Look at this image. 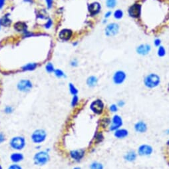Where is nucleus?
I'll return each mask as SVG.
<instances>
[{
  "instance_id": "1",
  "label": "nucleus",
  "mask_w": 169,
  "mask_h": 169,
  "mask_svg": "<svg viewBox=\"0 0 169 169\" xmlns=\"http://www.w3.org/2000/svg\"><path fill=\"white\" fill-rule=\"evenodd\" d=\"M161 83V78L157 74L151 73L145 77L144 79V84L147 88L153 89L159 85Z\"/></svg>"
},
{
  "instance_id": "2",
  "label": "nucleus",
  "mask_w": 169,
  "mask_h": 169,
  "mask_svg": "<svg viewBox=\"0 0 169 169\" xmlns=\"http://www.w3.org/2000/svg\"><path fill=\"white\" fill-rule=\"evenodd\" d=\"M50 159L49 154L47 151H39L33 157V161L36 165L43 166L48 163Z\"/></svg>"
},
{
  "instance_id": "3",
  "label": "nucleus",
  "mask_w": 169,
  "mask_h": 169,
  "mask_svg": "<svg viewBox=\"0 0 169 169\" xmlns=\"http://www.w3.org/2000/svg\"><path fill=\"white\" fill-rule=\"evenodd\" d=\"M9 145L13 149L16 151H21L25 148L26 141L25 138L21 136L13 137L9 141Z\"/></svg>"
},
{
  "instance_id": "4",
  "label": "nucleus",
  "mask_w": 169,
  "mask_h": 169,
  "mask_svg": "<svg viewBox=\"0 0 169 169\" xmlns=\"http://www.w3.org/2000/svg\"><path fill=\"white\" fill-rule=\"evenodd\" d=\"M46 138V131L44 129H42V128H39V129L35 130L31 136V139L33 141V143H34L35 144L42 143L43 142L45 141Z\"/></svg>"
},
{
  "instance_id": "5",
  "label": "nucleus",
  "mask_w": 169,
  "mask_h": 169,
  "mask_svg": "<svg viewBox=\"0 0 169 169\" xmlns=\"http://www.w3.org/2000/svg\"><path fill=\"white\" fill-rule=\"evenodd\" d=\"M104 103L101 99L94 100L91 103L90 105V109L93 111V113L96 114H101L104 111Z\"/></svg>"
},
{
  "instance_id": "6",
  "label": "nucleus",
  "mask_w": 169,
  "mask_h": 169,
  "mask_svg": "<svg viewBox=\"0 0 169 169\" xmlns=\"http://www.w3.org/2000/svg\"><path fill=\"white\" fill-rule=\"evenodd\" d=\"M153 148L147 144H143L138 148L137 154L141 157H148L153 153Z\"/></svg>"
},
{
  "instance_id": "7",
  "label": "nucleus",
  "mask_w": 169,
  "mask_h": 169,
  "mask_svg": "<svg viewBox=\"0 0 169 169\" xmlns=\"http://www.w3.org/2000/svg\"><path fill=\"white\" fill-rule=\"evenodd\" d=\"M123 124V121L122 117L119 114H114L111 119V123L109 126V130L111 131H114L119 129Z\"/></svg>"
},
{
  "instance_id": "8",
  "label": "nucleus",
  "mask_w": 169,
  "mask_h": 169,
  "mask_svg": "<svg viewBox=\"0 0 169 169\" xmlns=\"http://www.w3.org/2000/svg\"><path fill=\"white\" fill-rule=\"evenodd\" d=\"M85 154V151L84 149H75L70 151L69 156L73 161L79 162L81 161Z\"/></svg>"
},
{
  "instance_id": "9",
  "label": "nucleus",
  "mask_w": 169,
  "mask_h": 169,
  "mask_svg": "<svg viewBox=\"0 0 169 169\" xmlns=\"http://www.w3.org/2000/svg\"><path fill=\"white\" fill-rule=\"evenodd\" d=\"M127 75L123 71H117L113 75V81L114 84L121 85L126 79Z\"/></svg>"
},
{
  "instance_id": "10",
  "label": "nucleus",
  "mask_w": 169,
  "mask_h": 169,
  "mask_svg": "<svg viewBox=\"0 0 169 169\" xmlns=\"http://www.w3.org/2000/svg\"><path fill=\"white\" fill-rule=\"evenodd\" d=\"M32 83L29 80H22L18 84V89L22 92H28L32 88Z\"/></svg>"
},
{
  "instance_id": "11",
  "label": "nucleus",
  "mask_w": 169,
  "mask_h": 169,
  "mask_svg": "<svg viewBox=\"0 0 169 169\" xmlns=\"http://www.w3.org/2000/svg\"><path fill=\"white\" fill-rule=\"evenodd\" d=\"M119 26L115 23H110L105 28V34L107 36H114L119 31Z\"/></svg>"
},
{
  "instance_id": "12",
  "label": "nucleus",
  "mask_w": 169,
  "mask_h": 169,
  "mask_svg": "<svg viewBox=\"0 0 169 169\" xmlns=\"http://www.w3.org/2000/svg\"><path fill=\"white\" fill-rule=\"evenodd\" d=\"M134 131L138 133H144L148 130L147 124L143 121H139L134 124Z\"/></svg>"
},
{
  "instance_id": "13",
  "label": "nucleus",
  "mask_w": 169,
  "mask_h": 169,
  "mask_svg": "<svg viewBox=\"0 0 169 169\" xmlns=\"http://www.w3.org/2000/svg\"><path fill=\"white\" fill-rule=\"evenodd\" d=\"M141 6L139 4H134L132 5L128 10L129 15L132 18H138L141 15Z\"/></svg>"
},
{
  "instance_id": "14",
  "label": "nucleus",
  "mask_w": 169,
  "mask_h": 169,
  "mask_svg": "<svg viewBox=\"0 0 169 169\" xmlns=\"http://www.w3.org/2000/svg\"><path fill=\"white\" fill-rule=\"evenodd\" d=\"M137 155L138 154L136 153V151L134 150H129L124 154L123 158L124 161L128 162V163H133L137 160Z\"/></svg>"
},
{
  "instance_id": "15",
  "label": "nucleus",
  "mask_w": 169,
  "mask_h": 169,
  "mask_svg": "<svg viewBox=\"0 0 169 169\" xmlns=\"http://www.w3.org/2000/svg\"><path fill=\"white\" fill-rule=\"evenodd\" d=\"M114 136L118 139H123L128 136V131L125 128H119L114 131Z\"/></svg>"
},
{
  "instance_id": "16",
  "label": "nucleus",
  "mask_w": 169,
  "mask_h": 169,
  "mask_svg": "<svg viewBox=\"0 0 169 169\" xmlns=\"http://www.w3.org/2000/svg\"><path fill=\"white\" fill-rule=\"evenodd\" d=\"M72 35H73V32L71 30L68 29H63L62 31L59 33V36L60 39L64 40V41H67V40L71 39V38L72 37Z\"/></svg>"
},
{
  "instance_id": "17",
  "label": "nucleus",
  "mask_w": 169,
  "mask_h": 169,
  "mask_svg": "<svg viewBox=\"0 0 169 169\" xmlns=\"http://www.w3.org/2000/svg\"><path fill=\"white\" fill-rule=\"evenodd\" d=\"M101 5L99 3L94 2L91 3L89 6V11L91 15H94L97 14L100 12Z\"/></svg>"
},
{
  "instance_id": "18",
  "label": "nucleus",
  "mask_w": 169,
  "mask_h": 169,
  "mask_svg": "<svg viewBox=\"0 0 169 169\" xmlns=\"http://www.w3.org/2000/svg\"><path fill=\"white\" fill-rule=\"evenodd\" d=\"M151 46L148 45H141L137 47V51L141 55H146L150 52Z\"/></svg>"
},
{
  "instance_id": "19",
  "label": "nucleus",
  "mask_w": 169,
  "mask_h": 169,
  "mask_svg": "<svg viewBox=\"0 0 169 169\" xmlns=\"http://www.w3.org/2000/svg\"><path fill=\"white\" fill-rule=\"evenodd\" d=\"M23 158H24V157H23V155L20 153H12L11 154V156H10V159H11V161L14 163H19V162H21L23 160Z\"/></svg>"
},
{
  "instance_id": "20",
  "label": "nucleus",
  "mask_w": 169,
  "mask_h": 169,
  "mask_svg": "<svg viewBox=\"0 0 169 169\" xmlns=\"http://www.w3.org/2000/svg\"><path fill=\"white\" fill-rule=\"evenodd\" d=\"M111 123V119L110 117H104L100 121V125L101 128H107L109 127Z\"/></svg>"
},
{
  "instance_id": "21",
  "label": "nucleus",
  "mask_w": 169,
  "mask_h": 169,
  "mask_svg": "<svg viewBox=\"0 0 169 169\" xmlns=\"http://www.w3.org/2000/svg\"><path fill=\"white\" fill-rule=\"evenodd\" d=\"M98 79L96 77L94 76H91L87 80V85L90 87H94L96 86L97 84Z\"/></svg>"
},
{
  "instance_id": "22",
  "label": "nucleus",
  "mask_w": 169,
  "mask_h": 169,
  "mask_svg": "<svg viewBox=\"0 0 169 169\" xmlns=\"http://www.w3.org/2000/svg\"><path fill=\"white\" fill-rule=\"evenodd\" d=\"M15 29L18 31H25V30L27 29V25L25 23L19 22L15 24Z\"/></svg>"
},
{
  "instance_id": "23",
  "label": "nucleus",
  "mask_w": 169,
  "mask_h": 169,
  "mask_svg": "<svg viewBox=\"0 0 169 169\" xmlns=\"http://www.w3.org/2000/svg\"><path fill=\"white\" fill-rule=\"evenodd\" d=\"M90 169H104V166L102 163L97 161H94L90 164Z\"/></svg>"
},
{
  "instance_id": "24",
  "label": "nucleus",
  "mask_w": 169,
  "mask_h": 169,
  "mask_svg": "<svg viewBox=\"0 0 169 169\" xmlns=\"http://www.w3.org/2000/svg\"><path fill=\"white\" fill-rule=\"evenodd\" d=\"M38 66L37 63H28L25 65L24 67H23V71H32L34 70L36 67Z\"/></svg>"
},
{
  "instance_id": "25",
  "label": "nucleus",
  "mask_w": 169,
  "mask_h": 169,
  "mask_svg": "<svg viewBox=\"0 0 169 169\" xmlns=\"http://www.w3.org/2000/svg\"><path fill=\"white\" fill-rule=\"evenodd\" d=\"M104 139V135L103 134L102 132H99V133H97L95 137H94V140H95L96 143H101Z\"/></svg>"
},
{
  "instance_id": "26",
  "label": "nucleus",
  "mask_w": 169,
  "mask_h": 169,
  "mask_svg": "<svg viewBox=\"0 0 169 169\" xmlns=\"http://www.w3.org/2000/svg\"><path fill=\"white\" fill-rule=\"evenodd\" d=\"M69 87L70 93H71L73 95H76V94H77V93H78V90H77V88L74 86L72 83H69Z\"/></svg>"
},
{
  "instance_id": "27",
  "label": "nucleus",
  "mask_w": 169,
  "mask_h": 169,
  "mask_svg": "<svg viewBox=\"0 0 169 169\" xmlns=\"http://www.w3.org/2000/svg\"><path fill=\"white\" fill-rule=\"evenodd\" d=\"M117 3L116 0H107L106 4L109 8H113L115 7Z\"/></svg>"
},
{
  "instance_id": "28",
  "label": "nucleus",
  "mask_w": 169,
  "mask_h": 169,
  "mask_svg": "<svg viewBox=\"0 0 169 169\" xmlns=\"http://www.w3.org/2000/svg\"><path fill=\"white\" fill-rule=\"evenodd\" d=\"M54 73H55V75L57 77H58V78H61V77H65V74L64 73L63 71H62L61 70H60V69H57L55 70V71H54Z\"/></svg>"
},
{
  "instance_id": "29",
  "label": "nucleus",
  "mask_w": 169,
  "mask_h": 169,
  "mask_svg": "<svg viewBox=\"0 0 169 169\" xmlns=\"http://www.w3.org/2000/svg\"><path fill=\"white\" fill-rule=\"evenodd\" d=\"M118 109H119V107L117 106V104H112L109 107V111L111 113H115L118 111Z\"/></svg>"
},
{
  "instance_id": "30",
  "label": "nucleus",
  "mask_w": 169,
  "mask_h": 169,
  "mask_svg": "<svg viewBox=\"0 0 169 169\" xmlns=\"http://www.w3.org/2000/svg\"><path fill=\"white\" fill-rule=\"evenodd\" d=\"M78 103H79L78 96H77V94H76V95H73L72 101H71V106L73 107H76L77 104H78Z\"/></svg>"
},
{
  "instance_id": "31",
  "label": "nucleus",
  "mask_w": 169,
  "mask_h": 169,
  "mask_svg": "<svg viewBox=\"0 0 169 169\" xmlns=\"http://www.w3.org/2000/svg\"><path fill=\"white\" fill-rule=\"evenodd\" d=\"M123 13L120 9L117 10L114 13V17L115 19H121L123 17Z\"/></svg>"
},
{
  "instance_id": "32",
  "label": "nucleus",
  "mask_w": 169,
  "mask_h": 169,
  "mask_svg": "<svg viewBox=\"0 0 169 169\" xmlns=\"http://www.w3.org/2000/svg\"><path fill=\"white\" fill-rule=\"evenodd\" d=\"M165 53H166V51H165L164 47L160 46L158 49V55L160 57H163L165 55Z\"/></svg>"
},
{
  "instance_id": "33",
  "label": "nucleus",
  "mask_w": 169,
  "mask_h": 169,
  "mask_svg": "<svg viewBox=\"0 0 169 169\" xmlns=\"http://www.w3.org/2000/svg\"><path fill=\"white\" fill-rule=\"evenodd\" d=\"M2 21V24L3 25H8L10 23H11V21L8 18V16H5L2 19H1Z\"/></svg>"
},
{
  "instance_id": "34",
  "label": "nucleus",
  "mask_w": 169,
  "mask_h": 169,
  "mask_svg": "<svg viewBox=\"0 0 169 169\" xmlns=\"http://www.w3.org/2000/svg\"><path fill=\"white\" fill-rule=\"evenodd\" d=\"M46 71L48 73H52L54 71V67L51 63L46 65Z\"/></svg>"
},
{
  "instance_id": "35",
  "label": "nucleus",
  "mask_w": 169,
  "mask_h": 169,
  "mask_svg": "<svg viewBox=\"0 0 169 169\" xmlns=\"http://www.w3.org/2000/svg\"><path fill=\"white\" fill-rule=\"evenodd\" d=\"M8 169H22V167L19 166V165L15 164H13L10 165V166L8 167Z\"/></svg>"
},
{
  "instance_id": "36",
  "label": "nucleus",
  "mask_w": 169,
  "mask_h": 169,
  "mask_svg": "<svg viewBox=\"0 0 169 169\" xmlns=\"http://www.w3.org/2000/svg\"><path fill=\"white\" fill-rule=\"evenodd\" d=\"M4 112L7 114L12 113L13 112V108L10 106H7L4 109Z\"/></svg>"
},
{
  "instance_id": "37",
  "label": "nucleus",
  "mask_w": 169,
  "mask_h": 169,
  "mask_svg": "<svg viewBox=\"0 0 169 169\" xmlns=\"http://www.w3.org/2000/svg\"><path fill=\"white\" fill-rule=\"evenodd\" d=\"M117 106L119 107H123L124 105H125V102L123 100H120L117 102Z\"/></svg>"
},
{
  "instance_id": "38",
  "label": "nucleus",
  "mask_w": 169,
  "mask_h": 169,
  "mask_svg": "<svg viewBox=\"0 0 169 169\" xmlns=\"http://www.w3.org/2000/svg\"><path fill=\"white\" fill-rule=\"evenodd\" d=\"M5 136L2 133H0V144H2V143L5 141Z\"/></svg>"
},
{
  "instance_id": "39",
  "label": "nucleus",
  "mask_w": 169,
  "mask_h": 169,
  "mask_svg": "<svg viewBox=\"0 0 169 169\" xmlns=\"http://www.w3.org/2000/svg\"><path fill=\"white\" fill-rule=\"evenodd\" d=\"M47 2V5L48 7V8H51L52 6V3H53V0H46Z\"/></svg>"
},
{
  "instance_id": "40",
  "label": "nucleus",
  "mask_w": 169,
  "mask_h": 169,
  "mask_svg": "<svg viewBox=\"0 0 169 169\" xmlns=\"http://www.w3.org/2000/svg\"><path fill=\"white\" fill-rule=\"evenodd\" d=\"M52 25V22H51V19H49L48 22H47V24L45 25V28H49L50 27H51V25Z\"/></svg>"
},
{
  "instance_id": "41",
  "label": "nucleus",
  "mask_w": 169,
  "mask_h": 169,
  "mask_svg": "<svg viewBox=\"0 0 169 169\" xmlns=\"http://www.w3.org/2000/svg\"><path fill=\"white\" fill-rule=\"evenodd\" d=\"M154 44H155V45L156 46H159L160 45V44H161V40L160 39H156L154 41Z\"/></svg>"
},
{
  "instance_id": "42",
  "label": "nucleus",
  "mask_w": 169,
  "mask_h": 169,
  "mask_svg": "<svg viewBox=\"0 0 169 169\" xmlns=\"http://www.w3.org/2000/svg\"><path fill=\"white\" fill-rule=\"evenodd\" d=\"M5 0H0V9H2L3 8V5H4Z\"/></svg>"
},
{
  "instance_id": "43",
  "label": "nucleus",
  "mask_w": 169,
  "mask_h": 169,
  "mask_svg": "<svg viewBox=\"0 0 169 169\" xmlns=\"http://www.w3.org/2000/svg\"><path fill=\"white\" fill-rule=\"evenodd\" d=\"M110 15H111V12H108L107 13H105V18H109L110 17Z\"/></svg>"
},
{
  "instance_id": "44",
  "label": "nucleus",
  "mask_w": 169,
  "mask_h": 169,
  "mask_svg": "<svg viewBox=\"0 0 169 169\" xmlns=\"http://www.w3.org/2000/svg\"><path fill=\"white\" fill-rule=\"evenodd\" d=\"M71 65L73 67H75V66L77 65V62L75 61H73L71 62Z\"/></svg>"
},
{
  "instance_id": "45",
  "label": "nucleus",
  "mask_w": 169,
  "mask_h": 169,
  "mask_svg": "<svg viewBox=\"0 0 169 169\" xmlns=\"http://www.w3.org/2000/svg\"><path fill=\"white\" fill-rule=\"evenodd\" d=\"M164 133L167 135H169V128H168V129L164 131Z\"/></svg>"
},
{
  "instance_id": "46",
  "label": "nucleus",
  "mask_w": 169,
  "mask_h": 169,
  "mask_svg": "<svg viewBox=\"0 0 169 169\" xmlns=\"http://www.w3.org/2000/svg\"><path fill=\"white\" fill-rule=\"evenodd\" d=\"M73 169H81V168L80 167H75V168H74Z\"/></svg>"
},
{
  "instance_id": "47",
  "label": "nucleus",
  "mask_w": 169,
  "mask_h": 169,
  "mask_svg": "<svg viewBox=\"0 0 169 169\" xmlns=\"http://www.w3.org/2000/svg\"><path fill=\"white\" fill-rule=\"evenodd\" d=\"M167 145H168V146H169V140L167 142Z\"/></svg>"
},
{
  "instance_id": "48",
  "label": "nucleus",
  "mask_w": 169,
  "mask_h": 169,
  "mask_svg": "<svg viewBox=\"0 0 169 169\" xmlns=\"http://www.w3.org/2000/svg\"><path fill=\"white\" fill-rule=\"evenodd\" d=\"M168 90L169 91V84H168Z\"/></svg>"
},
{
  "instance_id": "49",
  "label": "nucleus",
  "mask_w": 169,
  "mask_h": 169,
  "mask_svg": "<svg viewBox=\"0 0 169 169\" xmlns=\"http://www.w3.org/2000/svg\"><path fill=\"white\" fill-rule=\"evenodd\" d=\"M0 169H2V167L1 165H0Z\"/></svg>"
},
{
  "instance_id": "50",
  "label": "nucleus",
  "mask_w": 169,
  "mask_h": 169,
  "mask_svg": "<svg viewBox=\"0 0 169 169\" xmlns=\"http://www.w3.org/2000/svg\"><path fill=\"white\" fill-rule=\"evenodd\" d=\"M1 23H2V21H1V20H0V24H1Z\"/></svg>"
},
{
  "instance_id": "51",
  "label": "nucleus",
  "mask_w": 169,
  "mask_h": 169,
  "mask_svg": "<svg viewBox=\"0 0 169 169\" xmlns=\"http://www.w3.org/2000/svg\"><path fill=\"white\" fill-rule=\"evenodd\" d=\"M168 165H169V161H168Z\"/></svg>"
}]
</instances>
